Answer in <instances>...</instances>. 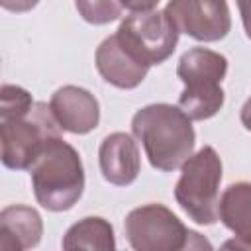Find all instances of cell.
Masks as SVG:
<instances>
[{"mask_svg":"<svg viewBox=\"0 0 251 251\" xmlns=\"http://www.w3.org/2000/svg\"><path fill=\"white\" fill-rule=\"evenodd\" d=\"M131 131L141 141L151 167L163 173L178 169L194 151L192 120L180 106L157 102L139 108L131 118Z\"/></svg>","mask_w":251,"mask_h":251,"instance_id":"cell-1","label":"cell"},{"mask_svg":"<svg viewBox=\"0 0 251 251\" xmlns=\"http://www.w3.org/2000/svg\"><path fill=\"white\" fill-rule=\"evenodd\" d=\"M29 175L37 204L49 212L71 210L84 192V167L80 155L61 135L45 143Z\"/></svg>","mask_w":251,"mask_h":251,"instance_id":"cell-2","label":"cell"},{"mask_svg":"<svg viewBox=\"0 0 251 251\" xmlns=\"http://www.w3.org/2000/svg\"><path fill=\"white\" fill-rule=\"evenodd\" d=\"M227 75V59L208 47H192L178 59L176 76L184 82L178 106L190 120L214 118L224 102L222 80Z\"/></svg>","mask_w":251,"mask_h":251,"instance_id":"cell-3","label":"cell"},{"mask_svg":"<svg viewBox=\"0 0 251 251\" xmlns=\"http://www.w3.org/2000/svg\"><path fill=\"white\" fill-rule=\"evenodd\" d=\"M222 171V159L212 145H204L180 165V176L175 184V200L184 214L200 226H212L220 220Z\"/></svg>","mask_w":251,"mask_h":251,"instance_id":"cell-4","label":"cell"},{"mask_svg":"<svg viewBox=\"0 0 251 251\" xmlns=\"http://www.w3.org/2000/svg\"><path fill=\"white\" fill-rule=\"evenodd\" d=\"M61 131L63 129L57 124L51 106L45 102H35L25 116L0 120L4 167L12 171H29L41 155L45 143L51 137L61 135Z\"/></svg>","mask_w":251,"mask_h":251,"instance_id":"cell-5","label":"cell"},{"mask_svg":"<svg viewBox=\"0 0 251 251\" xmlns=\"http://www.w3.org/2000/svg\"><path fill=\"white\" fill-rule=\"evenodd\" d=\"M116 35L135 59L149 67L165 63L178 43V29L165 10L131 12L122 20Z\"/></svg>","mask_w":251,"mask_h":251,"instance_id":"cell-6","label":"cell"},{"mask_svg":"<svg viewBox=\"0 0 251 251\" xmlns=\"http://www.w3.org/2000/svg\"><path fill=\"white\" fill-rule=\"evenodd\" d=\"M127 243L135 251H178L190 247V231L163 204H143L133 208L124 222Z\"/></svg>","mask_w":251,"mask_h":251,"instance_id":"cell-7","label":"cell"},{"mask_svg":"<svg viewBox=\"0 0 251 251\" xmlns=\"http://www.w3.org/2000/svg\"><path fill=\"white\" fill-rule=\"evenodd\" d=\"M165 12L178 33L196 41H220L231 29L227 0H169Z\"/></svg>","mask_w":251,"mask_h":251,"instance_id":"cell-8","label":"cell"},{"mask_svg":"<svg viewBox=\"0 0 251 251\" xmlns=\"http://www.w3.org/2000/svg\"><path fill=\"white\" fill-rule=\"evenodd\" d=\"M51 112L63 131L84 135L98 127L100 104L96 96L76 84H65L57 88L49 100Z\"/></svg>","mask_w":251,"mask_h":251,"instance_id":"cell-9","label":"cell"},{"mask_svg":"<svg viewBox=\"0 0 251 251\" xmlns=\"http://www.w3.org/2000/svg\"><path fill=\"white\" fill-rule=\"evenodd\" d=\"M98 165L104 180L110 184H131L141 171V155L135 139L126 131H114L106 135L98 149Z\"/></svg>","mask_w":251,"mask_h":251,"instance_id":"cell-10","label":"cell"},{"mask_svg":"<svg viewBox=\"0 0 251 251\" xmlns=\"http://www.w3.org/2000/svg\"><path fill=\"white\" fill-rule=\"evenodd\" d=\"M94 63L96 69L100 73V76L122 90H131L135 86H139L143 82V78L147 76L149 65L141 63L139 59H135L118 39V35H108L96 49L94 55Z\"/></svg>","mask_w":251,"mask_h":251,"instance_id":"cell-11","label":"cell"},{"mask_svg":"<svg viewBox=\"0 0 251 251\" xmlns=\"http://www.w3.org/2000/svg\"><path fill=\"white\" fill-rule=\"evenodd\" d=\"M43 235V220L31 206L12 204L0 212V249L24 251L37 247Z\"/></svg>","mask_w":251,"mask_h":251,"instance_id":"cell-12","label":"cell"},{"mask_svg":"<svg viewBox=\"0 0 251 251\" xmlns=\"http://www.w3.org/2000/svg\"><path fill=\"white\" fill-rule=\"evenodd\" d=\"M218 216L235 235V245L251 249V182L229 184L220 196Z\"/></svg>","mask_w":251,"mask_h":251,"instance_id":"cell-13","label":"cell"},{"mask_svg":"<svg viewBox=\"0 0 251 251\" xmlns=\"http://www.w3.org/2000/svg\"><path fill=\"white\" fill-rule=\"evenodd\" d=\"M63 249H98V251H114L116 237L114 227L108 220L100 216H88L73 224L61 241Z\"/></svg>","mask_w":251,"mask_h":251,"instance_id":"cell-14","label":"cell"},{"mask_svg":"<svg viewBox=\"0 0 251 251\" xmlns=\"http://www.w3.org/2000/svg\"><path fill=\"white\" fill-rule=\"evenodd\" d=\"M75 6L78 16L92 25L110 24L124 12L122 0H75Z\"/></svg>","mask_w":251,"mask_h":251,"instance_id":"cell-15","label":"cell"},{"mask_svg":"<svg viewBox=\"0 0 251 251\" xmlns=\"http://www.w3.org/2000/svg\"><path fill=\"white\" fill-rule=\"evenodd\" d=\"M31 94L18 84H2L0 88V120L25 116L33 108Z\"/></svg>","mask_w":251,"mask_h":251,"instance_id":"cell-16","label":"cell"},{"mask_svg":"<svg viewBox=\"0 0 251 251\" xmlns=\"http://www.w3.org/2000/svg\"><path fill=\"white\" fill-rule=\"evenodd\" d=\"M39 4V0H0V6L8 12H16V14H24L33 10Z\"/></svg>","mask_w":251,"mask_h":251,"instance_id":"cell-17","label":"cell"},{"mask_svg":"<svg viewBox=\"0 0 251 251\" xmlns=\"http://www.w3.org/2000/svg\"><path fill=\"white\" fill-rule=\"evenodd\" d=\"M237 8H239L245 35L251 39V0H237Z\"/></svg>","mask_w":251,"mask_h":251,"instance_id":"cell-18","label":"cell"},{"mask_svg":"<svg viewBox=\"0 0 251 251\" xmlns=\"http://www.w3.org/2000/svg\"><path fill=\"white\" fill-rule=\"evenodd\" d=\"M122 4L131 12H149V10H155L159 0H122Z\"/></svg>","mask_w":251,"mask_h":251,"instance_id":"cell-19","label":"cell"},{"mask_svg":"<svg viewBox=\"0 0 251 251\" xmlns=\"http://www.w3.org/2000/svg\"><path fill=\"white\" fill-rule=\"evenodd\" d=\"M239 120H241V126H243L247 131H251V96H249L247 102L243 104V108H241V112H239Z\"/></svg>","mask_w":251,"mask_h":251,"instance_id":"cell-20","label":"cell"}]
</instances>
